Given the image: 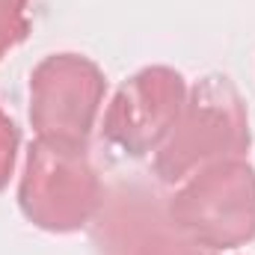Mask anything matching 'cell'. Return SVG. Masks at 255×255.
<instances>
[{
    "label": "cell",
    "mask_w": 255,
    "mask_h": 255,
    "mask_svg": "<svg viewBox=\"0 0 255 255\" xmlns=\"http://www.w3.org/2000/svg\"><path fill=\"white\" fill-rule=\"evenodd\" d=\"M104 184L89 157V145L54 139L30 142L18 181V208L42 232L68 235L92 223Z\"/></svg>",
    "instance_id": "obj_2"
},
{
    "label": "cell",
    "mask_w": 255,
    "mask_h": 255,
    "mask_svg": "<svg viewBox=\"0 0 255 255\" xmlns=\"http://www.w3.org/2000/svg\"><path fill=\"white\" fill-rule=\"evenodd\" d=\"M250 148V113L226 74L202 77L190 92L151 169L163 184H181L205 166L244 157Z\"/></svg>",
    "instance_id": "obj_1"
},
{
    "label": "cell",
    "mask_w": 255,
    "mask_h": 255,
    "mask_svg": "<svg viewBox=\"0 0 255 255\" xmlns=\"http://www.w3.org/2000/svg\"><path fill=\"white\" fill-rule=\"evenodd\" d=\"M169 217V196L148 181L130 178L104 187V199L89 223L98 255H130L133 247Z\"/></svg>",
    "instance_id": "obj_6"
},
{
    "label": "cell",
    "mask_w": 255,
    "mask_h": 255,
    "mask_svg": "<svg viewBox=\"0 0 255 255\" xmlns=\"http://www.w3.org/2000/svg\"><path fill=\"white\" fill-rule=\"evenodd\" d=\"M169 220L208 253L247 247L255 241V169L244 157L199 169L169 196Z\"/></svg>",
    "instance_id": "obj_3"
},
{
    "label": "cell",
    "mask_w": 255,
    "mask_h": 255,
    "mask_svg": "<svg viewBox=\"0 0 255 255\" xmlns=\"http://www.w3.org/2000/svg\"><path fill=\"white\" fill-rule=\"evenodd\" d=\"M187 80L169 65H145L116 89L104 113V139L128 157L154 154L172 130L184 101Z\"/></svg>",
    "instance_id": "obj_5"
},
{
    "label": "cell",
    "mask_w": 255,
    "mask_h": 255,
    "mask_svg": "<svg viewBox=\"0 0 255 255\" xmlns=\"http://www.w3.org/2000/svg\"><path fill=\"white\" fill-rule=\"evenodd\" d=\"M18 145H21V130H18V125L0 110V190L9 184V178H12V172H15Z\"/></svg>",
    "instance_id": "obj_9"
},
{
    "label": "cell",
    "mask_w": 255,
    "mask_h": 255,
    "mask_svg": "<svg viewBox=\"0 0 255 255\" xmlns=\"http://www.w3.org/2000/svg\"><path fill=\"white\" fill-rule=\"evenodd\" d=\"M107 77L83 54H51L30 71V125L39 139L89 145Z\"/></svg>",
    "instance_id": "obj_4"
},
{
    "label": "cell",
    "mask_w": 255,
    "mask_h": 255,
    "mask_svg": "<svg viewBox=\"0 0 255 255\" xmlns=\"http://www.w3.org/2000/svg\"><path fill=\"white\" fill-rule=\"evenodd\" d=\"M27 6L30 0H0V60L12 48H18L30 33Z\"/></svg>",
    "instance_id": "obj_8"
},
{
    "label": "cell",
    "mask_w": 255,
    "mask_h": 255,
    "mask_svg": "<svg viewBox=\"0 0 255 255\" xmlns=\"http://www.w3.org/2000/svg\"><path fill=\"white\" fill-rule=\"evenodd\" d=\"M130 255H208V250H202L196 241H190L169 217L160 220L136 247Z\"/></svg>",
    "instance_id": "obj_7"
}]
</instances>
